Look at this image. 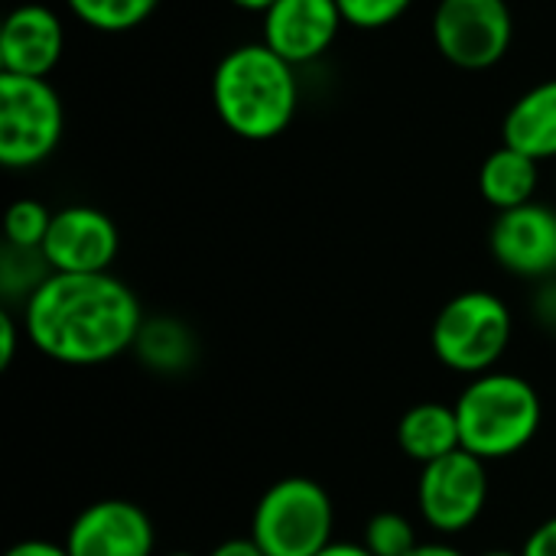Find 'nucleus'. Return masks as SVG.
<instances>
[{
  "label": "nucleus",
  "mask_w": 556,
  "mask_h": 556,
  "mask_svg": "<svg viewBox=\"0 0 556 556\" xmlns=\"http://www.w3.org/2000/svg\"><path fill=\"white\" fill-rule=\"evenodd\" d=\"M134 290L108 274H49L23 303L29 345L72 368H94L134 352L143 326Z\"/></svg>",
  "instance_id": "1"
},
{
  "label": "nucleus",
  "mask_w": 556,
  "mask_h": 556,
  "mask_svg": "<svg viewBox=\"0 0 556 556\" xmlns=\"http://www.w3.org/2000/svg\"><path fill=\"white\" fill-rule=\"evenodd\" d=\"M208 101L218 124L248 143L283 137L300 111L296 65L261 39L231 46L212 68Z\"/></svg>",
  "instance_id": "2"
},
{
  "label": "nucleus",
  "mask_w": 556,
  "mask_h": 556,
  "mask_svg": "<svg viewBox=\"0 0 556 556\" xmlns=\"http://www.w3.org/2000/svg\"><path fill=\"white\" fill-rule=\"evenodd\" d=\"M453 407L463 450L482 463H502L525 453L544 424L538 388L528 378L498 368L469 378Z\"/></svg>",
  "instance_id": "3"
},
{
  "label": "nucleus",
  "mask_w": 556,
  "mask_h": 556,
  "mask_svg": "<svg viewBox=\"0 0 556 556\" xmlns=\"http://www.w3.org/2000/svg\"><path fill=\"white\" fill-rule=\"evenodd\" d=\"M511 332L515 319L502 296L492 290H463L440 306L430 326V349L443 368L476 378L495 371L511 345Z\"/></svg>",
  "instance_id": "4"
},
{
  "label": "nucleus",
  "mask_w": 556,
  "mask_h": 556,
  "mask_svg": "<svg viewBox=\"0 0 556 556\" xmlns=\"http://www.w3.org/2000/svg\"><path fill=\"white\" fill-rule=\"evenodd\" d=\"M336 505L306 476L277 479L254 505L251 538L267 556H316L332 544Z\"/></svg>",
  "instance_id": "5"
},
{
  "label": "nucleus",
  "mask_w": 556,
  "mask_h": 556,
  "mask_svg": "<svg viewBox=\"0 0 556 556\" xmlns=\"http://www.w3.org/2000/svg\"><path fill=\"white\" fill-rule=\"evenodd\" d=\"M65 137V104L49 78L0 72V163L36 169Z\"/></svg>",
  "instance_id": "6"
},
{
  "label": "nucleus",
  "mask_w": 556,
  "mask_h": 556,
  "mask_svg": "<svg viewBox=\"0 0 556 556\" xmlns=\"http://www.w3.org/2000/svg\"><path fill=\"white\" fill-rule=\"evenodd\" d=\"M433 49L459 72L495 68L515 42L508 0H437L430 13Z\"/></svg>",
  "instance_id": "7"
},
{
  "label": "nucleus",
  "mask_w": 556,
  "mask_h": 556,
  "mask_svg": "<svg viewBox=\"0 0 556 556\" xmlns=\"http://www.w3.org/2000/svg\"><path fill=\"white\" fill-rule=\"evenodd\" d=\"M489 505V469L479 456L456 450L430 466H420L417 508L427 528L443 538L469 531Z\"/></svg>",
  "instance_id": "8"
},
{
  "label": "nucleus",
  "mask_w": 556,
  "mask_h": 556,
  "mask_svg": "<svg viewBox=\"0 0 556 556\" xmlns=\"http://www.w3.org/2000/svg\"><path fill=\"white\" fill-rule=\"evenodd\" d=\"M39 251L52 274H108L121 251V231L104 208L75 202L55 208Z\"/></svg>",
  "instance_id": "9"
},
{
  "label": "nucleus",
  "mask_w": 556,
  "mask_h": 556,
  "mask_svg": "<svg viewBox=\"0 0 556 556\" xmlns=\"http://www.w3.org/2000/svg\"><path fill=\"white\" fill-rule=\"evenodd\" d=\"M489 251L511 277L551 280L556 274V208L534 199L528 205L495 212Z\"/></svg>",
  "instance_id": "10"
},
{
  "label": "nucleus",
  "mask_w": 556,
  "mask_h": 556,
  "mask_svg": "<svg viewBox=\"0 0 556 556\" xmlns=\"http://www.w3.org/2000/svg\"><path fill=\"white\" fill-rule=\"evenodd\" d=\"M342 29L345 20L336 0H277L261 13V42L296 68L319 62Z\"/></svg>",
  "instance_id": "11"
},
{
  "label": "nucleus",
  "mask_w": 556,
  "mask_h": 556,
  "mask_svg": "<svg viewBox=\"0 0 556 556\" xmlns=\"http://www.w3.org/2000/svg\"><path fill=\"white\" fill-rule=\"evenodd\" d=\"M68 556H153L156 528L127 498H101L75 515L65 534Z\"/></svg>",
  "instance_id": "12"
},
{
  "label": "nucleus",
  "mask_w": 556,
  "mask_h": 556,
  "mask_svg": "<svg viewBox=\"0 0 556 556\" xmlns=\"http://www.w3.org/2000/svg\"><path fill=\"white\" fill-rule=\"evenodd\" d=\"M65 55V23L42 0L16 3L0 26V72L49 78Z\"/></svg>",
  "instance_id": "13"
},
{
  "label": "nucleus",
  "mask_w": 556,
  "mask_h": 556,
  "mask_svg": "<svg viewBox=\"0 0 556 556\" xmlns=\"http://www.w3.org/2000/svg\"><path fill=\"white\" fill-rule=\"evenodd\" d=\"M502 143L538 160H556V75L525 88L502 117Z\"/></svg>",
  "instance_id": "14"
},
{
  "label": "nucleus",
  "mask_w": 556,
  "mask_h": 556,
  "mask_svg": "<svg viewBox=\"0 0 556 556\" xmlns=\"http://www.w3.org/2000/svg\"><path fill=\"white\" fill-rule=\"evenodd\" d=\"M397 446L417 466H430V463L463 450L456 407L440 404V401L414 404L397 424Z\"/></svg>",
  "instance_id": "15"
},
{
  "label": "nucleus",
  "mask_w": 556,
  "mask_h": 556,
  "mask_svg": "<svg viewBox=\"0 0 556 556\" xmlns=\"http://www.w3.org/2000/svg\"><path fill=\"white\" fill-rule=\"evenodd\" d=\"M476 182L489 208L508 212V208L534 202L538 186H541V163L502 143L482 160Z\"/></svg>",
  "instance_id": "16"
},
{
  "label": "nucleus",
  "mask_w": 556,
  "mask_h": 556,
  "mask_svg": "<svg viewBox=\"0 0 556 556\" xmlns=\"http://www.w3.org/2000/svg\"><path fill=\"white\" fill-rule=\"evenodd\" d=\"M134 355L156 375H182L195 358V339L179 319L153 316L143 319L140 336L134 342Z\"/></svg>",
  "instance_id": "17"
},
{
  "label": "nucleus",
  "mask_w": 556,
  "mask_h": 556,
  "mask_svg": "<svg viewBox=\"0 0 556 556\" xmlns=\"http://www.w3.org/2000/svg\"><path fill=\"white\" fill-rule=\"evenodd\" d=\"M65 10L91 33L124 36L143 26L163 0H62Z\"/></svg>",
  "instance_id": "18"
},
{
  "label": "nucleus",
  "mask_w": 556,
  "mask_h": 556,
  "mask_svg": "<svg viewBox=\"0 0 556 556\" xmlns=\"http://www.w3.org/2000/svg\"><path fill=\"white\" fill-rule=\"evenodd\" d=\"M49 274H52V267L46 264L42 251H23V248L3 244V257H0V290H3L7 300H23L26 303Z\"/></svg>",
  "instance_id": "19"
},
{
  "label": "nucleus",
  "mask_w": 556,
  "mask_h": 556,
  "mask_svg": "<svg viewBox=\"0 0 556 556\" xmlns=\"http://www.w3.org/2000/svg\"><path fill=\"white\" fill-rule=\"evenodd\" d=\"M52 208L39 199H16L10 202L7 215H3V241L10 248H23V251H39L49 225H52Z\"/></svg>",
  "instance_id": "20"
},
{
  "label": "nucleus",
  "mask_w": 556,
  "mask_h": 556,
  "mask_svg": "<svg viewBox=\"0 0 556 556\" xmlns=\"http://www.w3.org/2000/svg\"><path fill=\"white\" fill-rule=\"evenodd\" d=\"M362 544L371 556H407L417 544V528L401 511H378L368 518Z\"/></svg>",
  "instance_id": "21"
},
{
  "label": "nucleus",
  "mask_w": 556,
  "mask_h": 556,
  "mask_svg": "<svg viewBox=\"0 0 556 556\" xmlns=\"http://www.w3.org/2000/svg\"><path fill=\"white\" fill-rule=\"evenodd\" d=\"M336 3L342 10L345 26L358 33H378L404 20L417 0H336Z\"/></svg>",
  "instance_id": "22"
},
{
  "label": "nucleus",
  "mask_w": 556,
  "mask_h": 556,
  "mask_svg": "<svg viewBox=\"0 0 556 556\" xmlns=\"http://www.w3.org/2000/svg\"><path fill=\"white\" fill-rule=\"evenodd\" d=\"M521 556H556V515L547 518V521H541L528 534V541L521 547Z\"/></svg>",
  "instance_id": "23"
},
{
  "label": "nucleus",
  "mask_w": 556,
  "mask_h": 556,
  "mask_svg": "<svg viewBox=\"0 0 556 556\" xmlns=\"http://www.w3.org/2000/svg\"><path fill=\"white\" fill-rule=\"evenodd\" d=\"M16 342H20V326H16V319L3 309V313H0V368H3V371L13 365Z\"/></svg>",
  "instance_id": "24"
},
{
  "label": "nucleus",
  "mask_w": 556,
  "mask_h": 556,
  "mask_svg": "<svg viewBox=\"0 0 556 556\" xmlns=\"http://www.w3.org/2000/svg\"><path fill=\"white\" fill-rule=\"evenodd\" d=\"M3 556H68V551H65V544H52V541H39V538H33V541H20V544H13V547H10Z\"/></svg>",
  "instance_id": "25"
},
{
  "label": "nucleus",
  "mask_w": 556,
  "mask_h": 556,
  "mask_svg": "<svg viewBox=\"0 0 556 556\" xmlns=\"http://www.w3.org/2000/svg\"><path fill=\"white\" fill-rule=\"evenodd\" d=\"M208 556H267L261 547H257V541L248 534V538H228V541H222L218 547H212V554Z\"/></svg>",
  "instance_id": "26"
},
{
  "label": "nucleus",
  "mask_w": 556,
  "mask_h": 556,
  "mask_svg": "<svg viewBox=\"0 0 556 556\" xmlns=\"http://www.w3.org/2000/svg\"><path fill=\"white\" fill-rule=\"evenodd\" d=\"M407 556H466L459 547L446 544V541H420Z\"/></svg>",
  "instance_id": "27"
},
{
  "label": "nucleus",
  "mask_w": 556,
  "mask_h": 556,
  "mask_svg": "<svg viewBox=\"0 0 556 556\" xmlns=\"http://www.w3.org/2000/svg\"><path fill=\"white\" fill-rule=\"evenodd\" d=\"M538 316L547 319V323H556V283L544 280V290L538 296Z\"/></svg>",
  "instance_id": "28"
},
{
  "label": "nucleus",
  "mask_w": 556,
  "mask_h": 556,
  "mask_svg": "<svg viewBox=\"0 0 556 556\" xmlns=\"http://www.w3.org/2000/svg\"><path fill=\"white\" fill-rule=\"evenodd\" d=\"M316 556H371L365 551V544H352V541H332L323 554Z\"/></svg>",
  "instance_id": "29"
},
{
  "label": "nucleus",
  "mask_w": 556,
  "mask_h": 556,
  "mask_svg": "<svg viewBox=\"0 0 556 556\" xmlns=\"http://www.w3.org/2000/svg\"><path fill=\"white\" fill-rule=\"evenodd\" d=\"M228 3H231L235 10H244V13H257V16H261V13H264L270 3H277V0H228Z\"/></svg>",
  "instance_id": "30"
},
{
  "label": "nucleus",
  "mask_w": 556,
  "mask_h": 556,
  "mask_svg": "<svg viewBox=\"0 0 556 556\" xmlns=\"http://www.w3.org/2000/svg\"><path fill=\"white\" fill-rule=\"evenodd\" d=\"M479 556H521V551H485V554H479Z\"/></svg>",
  "instance_id": "31"
},
{
  "label": "nucleus",
  "mask_w": 556,
  "mask_h": 556,
  "mask_svg": "<svg viewBox=\"0 0 556 556\" xmlns=\"http://www.w3.org/2000/svg\"><path fill=\"white\" fill-rule=\"evenodd\" d=\"M163 556H199V554H189V551H173V554H163Z\"/></svg>",
  "instance_id": "32"
},
{
  "label": "nucleus",
  "mask_w": 556,
  "mask_h": 556,
  "mask_svg": "<svg viewBox=\"0 0 556 556\" xmlns=\"http://www.w3.org/2000/svg\"><path fill=\"white\" fill-rule=\"evenodd\" d=\"M554 189H556V179H554Z\"/></svg>",
  "instance_id": "33"
}]
</instances>
